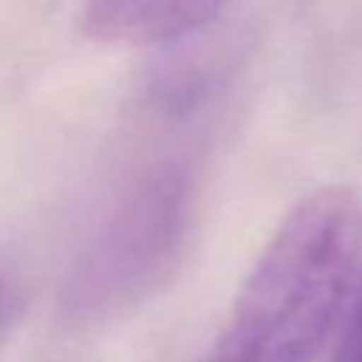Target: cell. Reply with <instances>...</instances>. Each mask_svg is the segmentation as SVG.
<instances>
[{
	"label": "cell",
	"mask_w": 362,
	"mask_h": 362,
	"mask_svg": "<svg viewBox=\"0 0 362 362\" xmlns=\"http://www.w3.org/2000/svg\"><path fill=\"white\" fill-rule=\"evenodd\" d=\"M362 257V195H305L249 272L212 362H311L345 308Z\"/></svg>",
	"instance_id": "obj_1"
},
{
	"label": "cell",
	"mask_w": 362,
	"mask_h": 362,
	"mask_svg": "<svg viewBox=\"0 0 362 362\" xmlns=\"http://www.w3.org/2000/svg\"><path fill=\"white\" fill-rule=\"evenodd\" d=\"M184 229V184L156 175L139 187L99 229L71 280L82 311L122 308L167 274Z\"/></svg>",
	"instance_id": "obj_2"
},
{
	"label": "cell",
	"mask_w": 362,
	"mask_h": 362,
	"mask_svg": "<svg viewBox=\"0 0 362 362\" xmlns=\"http://www.w3.org/2000/svg\"><path fill=\"white\" fill-rule=\"evenodd\" d=\"M229 0H88L82 28L116 45H158L192 34Z\"/></svg>",
	"instance_id": "obj_3"
},
{
	"label": "cell",
	"mask_w": 362,
	"mask_h": 362,
	"mask_svg": "<svg viewBox=\"0 0 362 362\" xmlns=\"http://www.w3.org/2000/svg\"><path fill=\"white\" fill-rule=\"evenodd\" d=\"M339 362H362V263L351 288V308H348V322L342 334Z\"/></svg>",
	"instance_id": "obj_4"
},
{
	"label": "cell",
	"mask_w": 362,
	"mask_h": 362,
	"mask_svg": "<svg viewBox=\"0 0 362 362\" xmlns=\"http://www.w3.org/2000/svg\"><path fill=\"white\" fill-rule=\"evenodd\" d=\"M17 303H20V297H17V286H14V283L0 272V334L6 331L8 320L14 317Z\"/></svg>",
	"instance_id": "obj_5"
}]
</instances>
